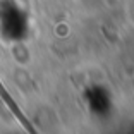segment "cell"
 <instances>
[{"instance_id":"cell-1","label":"cell","mask_w":134,"mask_h":134,"mask_svg":"<svg viewBox=\"0 0 134 134\" xmlns=\"http://www.w3.org/2000/svg\"><path fill=\"white\" fill-rule=\"evenodd\" d=\"M81 100L86 112L96 120H108L115 114L117 102L112 90L103 83H88L81 91Z\"/></svg>"}]
</instances>
